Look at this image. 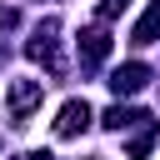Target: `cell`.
Masks as SVG:
<instances>
[{"mask_svg": "<svg viewBox=\"0 0 160 160\" xmlns=\"http://www.w3.org/2000/svg\"><path fill=\"white\" fill-rule=\"evenodd\" d=\"M40 95H45L40 80H15L10 85V115H15V125H25L30 110H40Z\"/></svg>", "mask_w": 160, "mask_h": 160, "instance_id": "obj_3", "label": "cell"}, {"mask_svg": "<svg viewBox=\"0 0 160 160\" xmlns=\"http://www.w3.org/2000/svg\"><path fill=\"white\" fill-rule=\"evenodd\" d=\"M15 25H20V15H15L10 5H0V30H15Z\"/></svg>", "mask_w": 160, "mask_h": 160, "instance_id": "obj_9", "label": "cell"}, {"mask_svg": "<svg viewBox=\"0 0 160 160\" xmlns=\"http://www.w3.org/2000/svg\"><path fill=\"white\" fill-rule=\"evenodd\" d=\"M55 45H60V20L50 15V20H40V25H35V35H30L25 55H30V60H40L50 75H60V70H65V60L55 55Z\"/></svg>", "mask_w": 160, "mask_h": 160, "instance_id": "obj_1", "label": "cell"}, {"mask_svg": "<svg viewBox=\"0 0 160 160\" xmlns=\"http://www.w3.org/2000/svg\"><path fill=\"white\" fill-rule=\"evenodd\" d=\"M125 5H130V0H105V5H100V20H110V15H120Z\"/></svg>", "mask_w": 160, "mask_h": 160, "instance_id": "obj_10", "label": "cell"}, {"mask_svg": "<svg viewBox=\"0 0 160 160\" xmlns=\"http://www.w3.org/2000/svg\"><path fill=\"white\" fill-rule=\"evenodd\" d=\"M130 40H135V45H155V40H160V0H150V10L135 20Z\"/></svg>", "mask_w": 160, "mask_h": 160, "instance_id": "obj_7", "label": "cell"}, {"mask_svg": "<svg viewBox=\"0 0 160 160\" xmlns=\"http://www.w3.org/2000/svg\"><path fill=\"white\" fill-rule=\"evenodd\" d=\"M0 60H5V50H0Z\"/></svg>", "mask_w": 160, "mask_h": 160, "instance_id": "obj_12", "label": "cell"}, {"mask_svg": "<svg viewBox=\"0 0 160 160\" xmlns=\"http://www.w3.org/2000/svg\"><path fill=\"white\" fill-rule=\"evenodd\" d=\"M105 55H110V30H105V25H90V30L80 35V60H85V65H100Z\"/></svg>", "mask_w": 160, "mask_h": 160, "instance_id": "obj_5", "label": "cell"}, {"mask_svg": "<svg viewBox=\"0 0 160 160\" xmlns=\"http://www.w3.org/2000/svg\"><path fill=\"white\" fill-rule=\"evenodd\" d=\"M100 125L120 135V130H130V125H150V115H140V110H130V105H110V110L100 115Z\"/></svg>", "mask_w": 160, "mask_h": 160, "instance_id": "obj_6", "label": "cell"}, {"mask_svg": "<svg viewBox=\"0 0 160 160\" xmlns=\"http://www.w3.org/2000/svg\"><path fill=\"white\" fill-rule=\"evenodd\" d=\"M30 160H55V155H50V150H35V155H30Z\"/></svg>", "mask_w": 160, "mask_h": 160, "instance_id": "obj_11", "label": "cell"}, {"mask_svg": "<svg viewBox=\"0 0 160 160\" xmlns=\"http://www.w3.org/2000/svg\"><path fill=\"white\" fill-rule=\"evenodd\" d=\"M155 135H160V125L150 120V125H145V130L130 140V160H145V155H150V145H155Z\"/></svg>", "mask_w": 160, "mask_h": 160, "instance_id": "obj_8", "label": "cell"}, {"mask_svg": "<svg viewBox=\"0 0 160 160\" xmlns=\"http://www.w3.org/2000/svg\"><path fill=\"white\" fill-rule=\"evenodd\" d=\"M85 125H90V105H85V100H65L60 115H55V135H60V140H75Z\"/></svg>", "mask_w": 160, "mask_h": 160, "instance_id": "obj_4", "label": "cell"}, {"mask_svg": "<svg viewBox=\"0 0 160 160\" xmlns=\"http://www.w3.org/2000/svg\"><path fill=\"white\" fill-rule=\"evenodd\" d=\"M145 85H150V65H145V60H125V65L110 70V90H115V95H135V90H145Z\"/></svg>", "mask_w": 160, "mask_h": 160, "instance_id": "obj_2", "label": "cell"}]
</instances>
